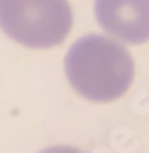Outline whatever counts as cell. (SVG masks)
<instances>
[{
	"instance_id": "1",
	"label": "cell",
	"mask_w": 149,
	"mask_h": 153,
	"mask_svg": "<svg viewBox=\"0 0 149 153\" xmlns=\"http://www.w3.org/2000/svg\"><path fill=\"white\" fill-rule=\"evenodd\" d=\"M66 76L74 91L93 103L122 97L134 82V60L114 39L85 35L66 54Z\"/></svg>"
},
{
	"instance_id": "2",
	"label": "cell",
	"mask_w": 149,
	"mask_h": 153,
	"mask_svg": "<svg viewBox=\"0 0 149 153\" xmlns=\"http://www.w3.org/2000/svg\"><path fill=\"white\" fill-rule=\"evenodd\" d=\"M74 14L68 0H0V29L29 49H50L68 37Z\"/></svg>"
},
{
	"instance_id": "3",
	"label": "cell",
	"mask_w": 149,
	"mask_h": 153,
	"mask_svg": "<svg viewBox=\"0 0 149 153\" xmlns=\"http://www.w3.org/2000/svg\"><path fill=\"white\" fill-rule=\"evenodd\" d=\"M97 23L130 45L149 41V0H95Z\"/></svg>"
},
{
	"instance_id": "4",
	"label": "cell",
	"mask_w": 149,
	"mask_h": 153,
	"mask_svg": "<svg viewBox=\"0 0 149 153\" xmlns=\"http://www.w3.org/2000/svg\"><path fill=\"white\" fill-rule=\"evenodd\" d=\"M41 153H83V151L78 149V147H70V146H54V147H49V149L41 151Z\"/></svg>"
}]
</instances>
